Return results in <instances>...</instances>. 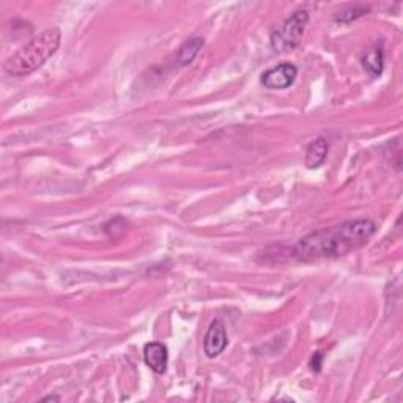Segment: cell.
Returning a JSON list of instances; mask_svg holds the SVG:
<instances>
[{"label": "cell", "mask_w": 403, "mask_h": 403, "mask_svg": "<svg viewBox=\"0 0 403 403\" xmlns=\"http://www.w3.org/2000/svg\"><path fill=\"white\" fill-rule=\"evenodd\" d=\"M48 400H56V402H58V400H60V397H56V395H48V397L43 399V402H48Z\"/></svg>", "instance_id": "7c38bea8"}, {"label": "cell", "mask_w": 403, "mask_h": 403, "mask_svg": "<svg viewBox=\"0 0 403 403\" xmlns=\"http://www.w3.org/2000/svg\"><path fill=\"white\" fill-rule=\"evenodd\" d=\"M329 151V141L326 137H316L315 141L310 142L306 148V156H304V162H306L307 169H316L325 162Z\"/></svg>", "instance_id": "52a82bcc"}, {"label": "cell", "mask_w": 403, "mask_h": 403, "mask_svg": "<svg viewBox=\"0 0 403 403\" xmlns=\"http://www.w3.org/2000/svg\"><path fill=\"white\" fill-rule=\"evenodd\" d=\"M227 333H226V325L224 321L216 319L213 323H211L207 335H205L203 340V352L208 358H216L219 356L224 350L227 347Z\"/></svg>", "instance_id": "5b68a950"}, {"label": "cell", "mask_w": 403, "mask_h": 403, "mask_svg": "<svg viewBox=\"0 0 403 403\" xmlns=\"http://www.w3.org/2000/svg\"><path fill=\"white\" fill-rule=\"evenodd\" d=\"M309 23V13L306 10H296L287 18L279 29L271 35V46L276 52H288L301 43L304 30Z\"/></svg>", "instance_id": "3957f363"}, {"label": "cell", "mask_w": 403, "mask_h": 403, "mask_svg": "<svg viewBox=\"0 0 403 403\" xmlns=\"http://www.w3.org/2000/svg\"><path fill=\"white\" fill-rule=\"evenodd\" d=\"M376 226L370 219H352L340 226L309 234L295 244L292 255L298 262L337 259L359 249L373 236Z\"/></svg>", "instance_id": "6da1fadb"}, {"label": "cell", "mask_w": 403, "mask_h": 403, "mask_svg": "<svg viewBox=\"0 0 403 403\" xmlns=\"http://www.w3.org/2000/svg\"><path fill=\"white\" fill-rule=\"evenodd\" d=\"M369 13V6L364 5H353V6H347V8L340 10L339 13H335L334 19L337 23H342V24H350L356 21V19L362 18L364 15Z\"/></svg>", "instance_id": "30bf717a"}, {"label": "cell", "mask_w": 403, "mask_h": 403, "mask_svg": "<svg viewBox=\"0 0 403 403\" xmlns=\"http://www.w3.org/2000/svg\"><path fill=\"white\" fill-rule=\"evenodd\" d=\"M143 359L145 364H147L155 373L162 375L166 373L167 370V361H169V353L167 347L161 342H150L143 347Z\"/></svg>", "instance_id": "8992f818"}, {"label": "cell", "mask_w": 403, "mask_h": 403, "mask_svg": "<svg viewBox=\"0 0 403 403\" xmlns=\"http://www.w3.org/2000/svg\"><path fill=\"white\" fill-rule=\"evenodd\" d=\"M361 62L362 68H364L370 79L380 77L383 68H385V51H383V46L375 44L372 49L366 51V54L362 56Z\"/></svg>", "instance_id": "ba28073f"}, {"label": "cell", "mask_w": 403, "mask_h": 403, "mask_svg": "<svg viewBox=\"0 0 403 403\" xmlns=\"http://www.w3.org/2000/svg\"><path fill=\"white\" fill-rule=\"evenodd\" d=\"M321 359H323V354L320 352H316L314 356H312V361H310V367H312V370H315V372H320V369H321Z\"/></svg>", "instance_id": "8fae6325"}, {"label": "cell", "mask_w": 403, "mask_h": 403, "mask_svg": "<svg viewBox=\"0 0 403 403\" xmlns=\"http://www.w3.org/2000/svg\"><path fill=\"white\" fill-rule=\"evenodd\" d=\"M62 41V32L57 27L43 30L30 41L21 46L8 60L5 62L4 70L13 77L29 76L30 72L41 68L49 58L56 54Z\"/></svg>", "instance_id": "7a4b0ae2"}, {"label": "cell", "mask_w": 403, "mask_h": 403, "mask_svg": "<svg viewBox=\"0 0 403 403\" xmlns=\"http://www.w3.org/2000/svg\"><path fill=\"white\" fill-rule=\"evenodd\" d=\"M296 76H298V68L293 63L283 62L263 72L260 82L268 90H286L292 87Z\"/></svg>", "instance_id": "277c9868"}, {"label": "cell", "mask_w": 403, "mask_h": 403, "mask_svg": "<svg viewBox=\"0 0 403 403\" xmlns=\"http://www.w3.org/2000/svg\"><path fill=\"white\" fill-rule=\"evenodd\" d=\"M203 46V38L202 37H193L189 38L186 43H184L180 49H178L177 54V65L178 67H186L191 62L194 60L196 56L199 54V51Z\"/></svg>", "instance_id": "9c48e42d"}]
</instances>
